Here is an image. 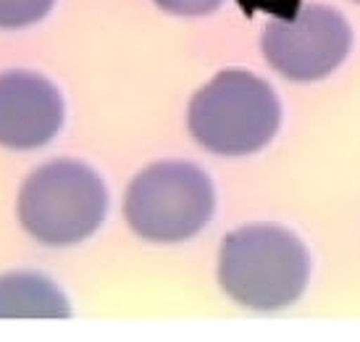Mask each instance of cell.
<instances>
[{"label": "cell", "instance_id": "ba28073f", "mask_svg": "<svg viewBox=\"0 0 360 342\" xmlns=\"http://www.w3.org/2000/svg\"><path fill=\"white\" fill-rule=\"evenodd\" d=\"M56 0H0V30H24L51 13Z\"/></svg>", "mask_w": 360, "mask_h": 342}, {"label": "cell", "instance_id": "5b68a950", "mask_svg": "<svg viewBox=\"0 0 360 342\" xmlns=\"http://www.w3.org/2000/svg\"><path fill=\"white\" fill-rule=\"evenodd\" d=\"M263 56L274 71L292 82H319L347 58L352 30L340 11L302 6L263 30Z\"/></svg>", "mask_w": 360, "mask_h": 342}, {"label": "cell", "instance_id": "277c9868", "mask_svg": "<svg viewBox=\"0 0 360 342\" xmlns=\"http://www.w3.org/2000/svg\"><path fill=\"white\" fill-rule=\"evenodd\" d=\"M216 211L213 182L200 166L160 161L142 169L124 195L129 229L150 242H184L208 227Z\"/></svg>", "mask_w": 360, "mask_h": 342}, {"label": "cell", "instance_id": "6da1fadb", "mask_svg": "<svg viewBox=\"0 0 360 342\" xmlns=\"http://www.w3.org/2000/svg\"><path fill=\"white\" fill-rule=\"evenodd\" d=\"M310 255L297 234L276 224H248L221 242L219 282L250 311H281L300 300Z\"/></svg>", "mask_w": 360, "mask_h": 342}, {"label": "cell", "instance_id": "3957f363", "mask_svg": "<svg viewBox=\"0 0 360 342\" xmlns=\"http://www.w3.org/2000/svg\"><path fill=\"white\" fill-rule=\"evenodd\" d=\"M108 211V190L82 161L58 158L34 169L19 192V222L48 248L87 240Z\"/></svg>", "mask_w": 360, "mask_h": 342}, {"label": "cell", "instance_id": "8992f818", "mask_svg": "<svg viewBox=\"0 0 360 342\" xmlns=\"http://www.w3.org/2000/svg\"><path fill=\"white\" fill-rule=\"evenodd\" d=\"M66 106L58 87L34 71L0 74V145L34 151L63 127Z\"/></svg>", "mask_w": 360, "mask_h": 342}, {"label": "cell", "instance_id": "9c48e42d", "mask_svg": "<svg viewBox=\"0 0 360 342\" xmlns=\"http://www.w3.org/2000/svg\"><path fill=\"white\" fill-rule=\"evenodd\" d=\"M153 3L174 16H208L221 8L224 0H153Z\"/></svg>", "mask_w": 360, "mask_h": 342}, {"label": "cell", "instance_id": "52a82bcc", "mask_svg": "<svg viewBox=\"0 0 360 342\" xmlns=\"http://www.w3.org/2000/svg\"><path fill=\"white\" fill-rule=\"evenodd\" d=\"M69 311V300L40 274L16 272L0 277V319H63Z\"/></svg>", "mask_w": 360, "mask_h": 342}, {"label": "cell", "instance_id": "30bf717a", "mask_svg": "<svg viewBox=\"0 0 360 342\" xmlns=\"http://www.w3.org/2000/svg\"><path fill=\"white\" fill-rule=\"evenodd\" d=\"M355 3H360V0H355Z\"/></svg>", "mask_w": 360, "mask_h": 342}, {"label": "cell", "instance_id": "7a4b0ae2", "mask_svg": "<svg viewBox=\"0 0 360 342\" xmlns=\"http://www.w3.org/2000/svg\"><path fill=\"white\" fill-rule=\"evenodd\" d=\"M281 124V106L269 82L226 69L192 95L187 129L216 156H250L269 145Z\"/></svg>", "mask_w": 360, "mask_h": 342}]
</instances>
